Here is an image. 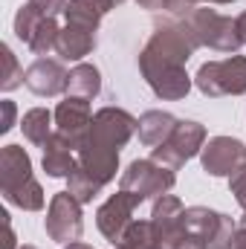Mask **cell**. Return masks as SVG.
<instances>
[{"label": "cell", "mask_w": 246, "mask_h": 249, "mask_svg": "<svg viewBox=\"0 0 246 249\" xmlns=\"http://www.w3.org/2000/svg\"><path fill=\"white\" fill-rule=\"evenodd\" d=\"M75 154H78V165H81L87 174H93L99 183H105V186H107V183L116 177V171H119V151H116V148H107V145H102V142H96L93 136H87Z\"/></svg>", "instance_id": "obj_14"}, {"label": "cell", "mask_w": 246, "mask_h": 249, "mask_svg": "<svg viewBox=\"0 0 246 249\" xmlns=\"http://www.w3.org/2000/svg\"><path fill=\"white\" fill-rule=\"evenodd\" d=\"M90 124H93V107H90V99L67 96L64 102H58V107H55V130L61 133L75 151H78L81 142L87 139Z\"/></svg>", "instance_id": "obj_12"}, {"label": "cell", "mask_w": 246, "mask_h": 249, "mask_svg": "<svg viewBox=\"0 0 246 249\" xmlns=\"http://www.w3.org/2000/svg\"><path fill=\"white\" fill-rule=\"evenodd\" d=\"M229 188H232V194H235L238 206L244 209V214H246V165H244V168H238V171L229 177ZM244 223H246V217H244Z\"/></svg>", "instance_id": "obj_29"}, {"label": "cell", "mask_w": 246, "mask_h": 249, "mask_svg": "<svg viewBox=\"0 0 246 249\" xmlns=\"http://www.w3.org/2000/svg\"><path fill=\"white\" fill-rule=\"evenodd\" d=\"M53 122H55V113H50L47 107H32L23 113L20 119V130H23V139L44 148L50 139H53Z\"/></svg>", "instance_id": "obj_22"}, {"label": "cell", "mask_w": 246, "mask_h": 249, "mask_svg": "<svg viewBox=\"0 0 246 249\" xmlns=\"http://www.w3.org/2000/svg\"><path fill=\"white\" fill-rule=\"evenodd\" d=\"M142 203L133 197V194H127V191H116V194H110L102 206H99V212H96V226H99V232L113 244V247H119V241L124 238V232H127V226L133 223V212L139 209Z\"/></svg>", "instance_id": "obj_9"}, {"label": "cell", "mask_w": 246, "mask_h": 249, "mask_svg": "<svg viewBox=\"0 0 246 249\" xmlns=\"http://www.w3.org/2000/svg\"><path fill=\"white\" fill-rule=\"evenodd\" d=\"M136 3L148 12H168V15L183 18V20L197 9V0H136Z\"/></svg>", "instance_id": "obj_27"}, {"label": "cell", "mask_w": 246, "mask_h": 249, "mask_svg": "<svg viewBox=\"0 0 246 249\" xmlns=\"http://www.w3.org/2000/svg\"><path fill=\"white\" fill-rule=\"evenodd\" d=\"M110 3H113V6H122L124 0H110Z\"/></svg>", "instance_id": "obj_36"}, {"label": "cell", "mask_w": 246, "mask_h": 249, "mask_svg": "<svg viewBox=\"0 0 246 249\" xmlns=\"http://www.w3.org/2000/svg\"><path fill=\"white\" fill-rule=\"evenodd\" d=\"M136 124H139V119H133L122 107H102L93 113V124H90L87 136H93L96 142H102L107 148L122 151L130 142V136L136 133Z\"/></svg>", "instance_id": "obj_11"}, {"label": "cell", "mask_w": 246, "mask_h": 249, "mask_svg": "<svg viewBox=\"0 0 246 249\" xmlns=\"http://www.w3.org/2000/svg\"><path fill=\"white\" fill-rule=\"evenodd\" d=\"M47 235L58 244H75L84 232V220H81V203L70 194V191H58L50 200L47 209Z\"/></svg>", "instance_id": "obj_8"}, {"label": "cell", "mask_w": 246, "mask_h": 249, "mask_svg": "<svg viewBox=\"0 0 246 249\" xmlns=\"http://www.w3.org/2000/svg\"><path fill=\"white\" fill-rule=\"evenodd\" d=\"M102 93V72L93 64H75L67 75V96L96 99Z\"/></svg>", "instance_id": "obj_20"}, {"label": "cell", "mask_w": 246, "mask_h": 249, "mask_svg": "<svg viewBox=\"0 0 246 249\" xmlns=\"http://www.w3.org/2000/svg\"><path fill=\"white\" fill-rule=\"evenodd\" d=\"M44 20H47V18H44V15H41V12L26 0V3L18 9V15H15V35H18L23 44H29V41H32V35L38 32V26H41Z\"/></svg>", "instance_id": "obj_25"}, {"label": "cell", "mask_w": 246, "mask_h": 249, "mask_svg": "<svg viewBox=\"0 0 246 249\" xmlns=\"http://www.w3.org/2000/svg\"><path fill=\"white\" fill-rule=\"evenodd\" d=\"M185 23L191 26V32L200 41V47H209L214 53H232V55L244 47L241 32H238V23L232 18L214 12V9H200L197 6L185 18Z\"/></svg>", "instance_id": "obj_4"}, {"label": "cell", "mask_w": 246, "mask_h": 249, "mask_svg": "<svg viewBox=\"0 0 246 249\" xmlns=\"http://www.w3.org/2000/svg\"><path fill=\"white\" fill-rule=\"evenodd\" d=\"M177 116H171L168 110H148L139 116V124H136V133H139V142L148 145V148H157L162 142L171 139L174 127H177Z\"/></svg>", "instance_id": "obj_19"}, {"label": "cell", "mask_w": 246, "mask_h": 249, "mask_svg": "<svg viewBox=\"0 0 246 249\" xmlns=\"http://www.w3.org/2000/svg\"><path fill=\"white\" fill-rule=\"evenodd\" d=\"M235 23H238V32H241V41L246 44V12H241V15L235 18Z\"/></svg>", "instance_id": "obj_33"}, {"label": "cell", "mask_w": 246, "mask_h": 249, "mask_svg": "<svg viewBox=\"0 0 246 249\" xmlns=\"http://www.w3.org/2000/svg\"><path fill=\"white\" fill-rule=\"evenodd\" d=\"M64 249H93V247H87V244H78V241H75V244H67Z\"/></svg>", "instance_id": "obj_34"}, {"label": "cell", "mask_w": 246, "mask_h": 249, "mask_svg": "<svg viewBox=\"0 0 246 249\" xmlns=\"http://www.w3.org/2000/svg\"><path fill=\"white\" fill-rule=\"evenodd\" d=\"M44 171H47V177H55V180H61V177H70L75 168H78V154H75V148L64 139L61 133L55 130L53 133V139L44 145Z\"/></svg>", "instance_id": "obj_17"}, {"label": "cell", "mask_w": 246, "mask_h": 249, "mask_svg": "<svg viewBox=\"0 0 246 249\" xmlns=\"http://www.w3.org/2000/svg\"><path fill=\"white\" fill-rule=\"evenodd\" d=\"M200 160H203V171L211 174V177H232L238 168L246 165V145L235 136H211L203 151H200Z\"/></svg>", "instance_id": "obj_10"}, {"label": "cell", "mask_w": 246, "mask_h": 249, "mask_svg": "<svg viewBox=\"0 0 246 249\" xmlns=\"http://www.w3.org/2000/svg\"><path fill=\"white\" fill-rule=\"evenodd\" d=\"M0 188L3 197L23 212H41L47 203L41 183L32 177V160L20 145H3L0 151Z\"/></svg>", "instance_id": "obj_1"}, {"label": "cell", "mask_w": 246, "mask_h": 249, "mask_svg": "<svg viewBox=\"0 0 246 249\" xmlns=\"http://www.w3.org/2000/svg\"><path fill=\"white\" fill-rule=\"evenodd\" d=\"M194 84L209 99L244 96L246 93V55H229L223 61H206L197 70Z\"/></svg>", "instance_id": "obj_3"}, {"label": "cell", "mask_w": 246, "mask_h": 249, "mask_svg": "<svg viewBox=\"0 0 246 249\" xmlns=\"http://www.w3.org/2000/svg\"><path fill=\"white\" fill-rule=\"evenodd\" d=\"M67 183H70V188H67V191H70V194H72L81 206L93 203V200L102 194V188H105V183H99V180H96L93 174H87L81 165H78V168L67 177Z\"/></svg>", "instance_id": "obj_24"}, {"label": "cell", "mask_w": 246, "mask_h": 249, "mask_svg": "<svg viewBox=\"0 0 246 249\" xmlns=\"http://www.w3.org/2000/svg\"><path fill=\"white\" fill-rule=\"evenodd\" d=\"M0 107H3V122H0V130L6 133V130H12V124H15L18 107H15V102H9V99H3V102H0Z\"/></svg>", "instance_id": "obj_31"}, {"label": "cell", "mask_w": 246, "mask_h": 249, "mask_svg": "<svg viewBox=\"0 0 246 249\" xmlns=\"http://www.w3.org/2000/svg\"><path fill=\"white\" fill-rule=\"evenodd\" d=\"M203 145H206V127L200 122H191V119H180L174 133H171V139L157 145L151 160H157L159 165L177 171L180 165H185L191 157H197L203 151Z\"/></svg>", "instance_id": "obj_7"}, {"label": "cell", "mask_w": 246, "mask_h": 249, "mask_svg": "<svg viewBox=\"0 0 246 249\" xmlns=\"http://www.w3.org/2000/svg\"><path fill=\"white\" fill-rule=\"evenodd\" d=\"M200 50V41L194 38L191 26L185 20H165L154 29L145 50L139 53V64H171L185 67L188 58Z\"/></svg>", "instance_id": "obj_2"}, {"label": "cell", "mask_w": 246, "mask_h": 249, "mask_svg": "<svg viewBox=\"0 0 246 249\" xmlns=\"http://www.w3.org/2000/svg\"><path fill=\"white\" fill-rule=\"evenodd\" d=\"M209 3H214V6H223V3H235V0H209Z\"/></svg>", "instance_id": "obj_35"}, {"label": "cell", "mask_w": 246, "mask_h": 249, "mask_svg": "<svg viewBox=\"0 0 246 249\" xmlns=\"http://www.w3.org/2000/svg\"><path fill=\"white\" fill-rule=\"evenodd\" d=\"M113 9L110 0H70L67 3V23H75V26H90V29H99L102 18Z\"/></svg>", "instance_id": "obj_21"}, {"label": "cell", "mask_w": 246, "mask_h": 249, "mask_svg": "<svg viewBox=\"0 0 246 249\" xmlns=\"http://www.w3.org/2000/svg\"><path fill=\"white\" fill-rule=\"evenodd\" d=\"M142 78L151 84V90L165 99V102H177L191 93V78L185 72V67H171V64H139Z\"/></svg>", "instance_id": "obj_13"}, {"label": "cell", "mask_w": 246, "mask_h": 249, "mask_svg": "<svg viewBox=\"0 0 246 249\" xmlns=\"http://www.w3.org/2000/svg\"><path fill=\"white\" fill-rule=\"evenodd\" d=\"M67 70L61 67V61H50V58H38L35 64L26 67L23 72V84L35 93V96H61L67 93Z\"/></svg>", "instance_id": "obj_15"}, {"label": "cell", "mask_w": 246, "mask_h": 249, "mask_svg": "<svg viewBox=\"0 0 246 249\" xmlns=\"http://www.w3.org/2000/svg\"><path fill=\"white\" fill-rule=\"evenodd\" d=\"M235 229L238 223L223 212H214L206 206H191L183 212V232L200 238L203 244H209V249H229Z\"/></svg>", "instance_id": "obj_6"}, {"label": "cell", "mask_w": 246, "mask_h": 249, "mask_svg": "<svg viewBox=\"0 0 246 249\" xmlns=\"http://www.w3.org/2000/svg\"><path fill=\"white\" fill-rule=\"evenodd\" d=\"M44 18H55V15H61V12H67V3L70 0H29Z\"/></svg>", "instance_id": "obj_30"}, {"label": "cell", "mask_w": 246, "mask_h": 249, "mask_svg": "<svg viewBox=\"0 0 246 249\" xmlns=\"http://www.w3.org/2000/svg\"><path fill=\"white\" fill-rule=\"evenodd\" d=\"M20 249H35V247H29V244H26V247H20Z\"/></svg>", "instance_id": "obj_37"}, {"label": "cell", "mask_w": 246, "mask_h": 249, "mask_svg": "<svg viewBox=\"0 0 246 249\" xmlns=\"http://www.w3.org/2000/svg\"><path fill=\"white\" fill-rule=\"evenodd\" d=\"M116 249H159V235L154 220H133Z\"/></svg>", "instance_id": "obj_23"}, {"label": "cell", "mask_w": 246, "mask_h": 249, "mask_svg": "<svg viewBox=\"0 0 246 249\" xmlns=\"http://www.w3.org/2000/svg\"><path fill=\"white\" fill-rule=\"evenodd\" d=\"M174 183H177L174 171L159 165L157 160H133L127 165V171L122 174V180H119V188L127 191V194H133L139 203H145L148 197L168 194L174 188Z\"/></svg>", "instance_id": "obj_5"}, {"label": "cell", "mask_w": 246, "mask_h": 249, "mask_svg": "<svg viewBox=\"0 0 246 249\" xmlns=\"http://www.w3.org/2000/svg\"><path fill=\"white\" fill-rule=\"evenodd\" d=\"M0 53H3V75H0V87L6 90V93H12L15 87H20L23 84V70H20V64L15 58V53L3 44L0 47Z\"/></svg>", "instance_id": "obj_28"}, {"label": "cell", "mask_w": 246, "mask_h": 249, "mask_svg": "<svg viewBox=\"0 0 246 249\" xmlns=\"http://www.w3.org/2000/svg\"><path fill=\"white\" fill-rule=\"evenodd\" d=\"M183 200L174 197V194H162L154 200V212H151V220L157 226V235H159V249L171 247L180 235H183Z\"/></svg>", "instance_id": "obj_16"}, {"label": "cell", "mask_w": 246, "mask_h": 249, "mask_svg": "<svg viewBox=\"0 0 246 249\" xmlns=\"http://www.w3.org/2000/svg\"><path fill=\"white\" fill-rule=\"evenodd\" d=\"M229 249H246V223H241L235 229V238H232V247Z\"/></svg>", "instance_id": "obj_32"}, {"label": "cell", "mask_w": 246, "mask_h": 249, "mask_svg": "<svg viewBox=\"0 0 246 249\" xmlns=\"http://www.w3.org/2000/svg\"><path fill=\"white\" fill-rule=\"evenodd\" d=\"M58 35H61V26L55 23V18H47L41 26H38V32L32 35V41L26 44L35 55H47L50 50H55V44H58Z\"/></svg>", "instance_id": "obj_26"}, {"label": "cell", "mask_w": 246, "mask_h": 249, "mask_svg": "<svg viewBox=\"0 0 246 249\" xmlns=\"http://www.w3.org/2000/svg\"><path fill=\"white\" fill-rule=\"evenodd\" d=\"M96 50V29L90 26H75V23H67L58 35V44H55V53L61 55V61H78L84 55H90Z\"/></svg>", "instance_id": "obj_18"}]
</instances>
